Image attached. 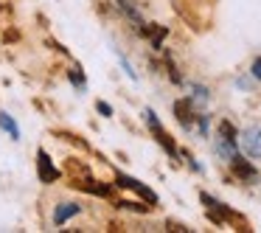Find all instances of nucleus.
Masks as SVG:
<instances>
[{
    "label": "nucleus",
    "mask_w": 261,
    "mask_h": 233,
    "mask_svg": "<svg viewBox=\"0 0 261 233\" xmlns=\"http://www.w3.org/2000/svg\"><path fill=\"white\" fill-rule=\"evenodd\" d=\"M143 118H146V124H149V130L154 132V138H158L160 141V146L166 149V152L169 154H177V149H174V143L169 141V135H166V130L163 126H160V121H158V115L152 113V110H146V113H143Z\"/></svg>",
    "instance_id": "nucleus-2"
},
{
    "label": "nucleus",
    "mask_w": 261,
    "mask_h": 233,
    "mask_svg": "<svg viewBox=\"0 0 261 233\" xmlns=\"http://www.w3.org/2000/svg\"><path fill=\"white\" fill-rule=\"evenodd\" d=\"M118 59H121V65H124V70H126V76H132V79H138V73H135V70H132V65H129V62H126V57H124V54H121V51H118Z\"/></svg>",
    "instance_id": "nucleus-11"
},
{
    "label": "nucleus",
    "mask_w": 261,
    "mask_h": 233,
    "mask_svg": "<svg viewBox=\"0 0 261 233\" xmlns=\"http://www.w3.org/2000/svg\"><path fill=\"white\" fill-rule=\"evenodd\" d=\"M236 141L247 158H261V126H247Z\"/></svg>",
    "instance_id": "nucleus-1"
},
{
    "label": "nucleus",
    "mask_w": 261,
    "mask_h": 233,
    "mask_svg": "<svg viewBox=\"0 0 261 233\" xmlns=\"http://www.w3.org/2000/svg\"><path fill=\"white\" fill-rule=\"evenodd\" d=\"M79 205L76 202H62V205H57V211H54V225H65V222L70 219V216H76L79 214Z\"/></svg>",
    "instance_id": "nucleus-5"
},
{
    "label": "nucleus",
    "mask_w": 261,
    "mask_h": 233,
    "mask_svg": "<svg viewBox=\"0 0 261 233\" xmlns=\"http://www.w3.org/2000/svg\"><path fill=\"white\" fill-rule=\"evenodd\" d=\"M70 82H73V85L79 87V90H85V79H82L79 68H73V70H70Z\"/></svg>",
    "instance_id": "nucleus-10"
},
{
    "label": "nucleus",
    "mask_w": 261,
    "mask_h": 233,
    "mask_svg": "<svg viewBox=\"0 0 261 233\" xmlns=\"http://www.w3.org/2000/svg\"><path fill=\"white\" fill-rule=\"evenodd\" d=\"M96 110H98V113H101V115H107V118H110V115H113V107H110L107 101H98V104H96Z\"/></svg>",
    "instance_id": "nucleus-12"
},
{
    "label": "nucleus",
    "mask_w": 261,
    "mask_h": 233,
    "mask_svg": "<svg viewBox=\"0 0 261 233\" xmlns=\"http://www.w3.org/2000/svg\"><path fill=\"white\" fill-rule=\"evenodd\" d=\"M174 115L182 126H191L194 124V110H191V101H177L174 104Z\"/></svg>",
    "instance_id": "nucleus-8"
},
{
    "label": "nucleus",
    "mask_w": 261,
    "mask_h": 233,
    "mask_svg": "<svg viewBox=\"0 0 261 233\" xmlns=\"http://www.w3.org/2000/svg\"><path fill=\"white\" fill-rule=\"evenodd\" d=\"M37 174H40L42 183H57L59 180V169L51 163L48 152H42V149H40V154H37Z\"/></svg>",
    "instance_id": "nucleus-3"
},
{
    "label": "nucleus",
    "mask_w": 261,
    "mask_h": 233,
    "mask_svg": "<svg viewBox=\"0 0 261 233\" xmlns=\"http://www.w3.org/2000/svg\"><path fill=\"white\" fill-rule=\"evenodd\" d=\"M115 183H118L121 188H132V191H138V194H141L143 199H146V202L158 205V194H154V191H149V188L143 186V183H138L135 177H126V174H118V177H115Z\"/></svg>",
    "instance_id": "nucleus-4"
},
{
    "label": "nucleus",
    "mask_w": 261,
    "mask_h": 233,
    "mask_svg": "<svg viewBox=\"0 0 261 233\" xmlns=\"http://www.w3.org/2000/svg\"><path fill=\"white\" fill-rule=\"evenodd\" d=\"M230 166H233V174L242 177V180H253L255 177V169L247 163V160H242V158H230Z\"/></svg>",
    "instance_id": "nucleus-7"
},
{
    "label": "nucleus",
    "mask_w": 261,
    "mask_h": 233,
    "mask_svg": "<svg viewBox=\"0 0 261 233\" xmlns=\"http://www.w3.org/2000/svg\"><path fill=\"white\" fill-rule=\"evenodd\" d=\"M250 73H253L255 79L261 82V57H258V59H255V62H253V68H250Z\"/></svg>",
    "instance_id": "nucleus-13"
},
{
    "label": "nucleus",
    "mask_w": 261,
    "mask_h": 233,
    "mask_svg": "<svg viewBox=\"0 0 261 233\" xmlns=\"http://www.w3.org/2000/svg\"><path fill=\"white\" fill-rule=\"evenodd\" d=\"M0 130H6L12 135V141H20V126L14 124V118L9 113H0Z\"/></svg>",
    "instance_id": "nucleus-9"
},
{
    "label": "nucleus",
    "mask_w": 261,
    "mask_h": 233,
    "mask_svg": "<svg viewBox=\"0 0 261 233\" xmlns=\"http://www.w3.org/2000/svg\"><path fill=\"white\" fill-rule=\"evenodd\" d=\"M202 202L208 205V211H211V216H214V222H222V219H227V216H233L230 211L225 208V205L216 202L214 197H208V194H202Z\"/></svg>",
    "instance_id": "nucleus-6"
}]
</instances>
